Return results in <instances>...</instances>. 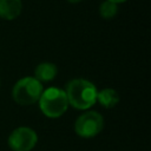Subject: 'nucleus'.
I'll use <instances>...</instances> for the list:
<instances>
[{
    "label": "nucleus",
    "mask_w": 151,
    "mask_h": 151,
    "mask_svg": "<svg viewBox=\"0 0 151 151\" xmlns=\"http://www.w3.org/2000/svg\"><path fill=\"white\" fill-rule=\"evenodd\" d=\"M97 87L93 83L84 78H74L66 85V97L68 105L77 110H87L97 101Z\"/></svg>",
    "instance_id": "obj_1"
},
{
    "label": "nucleus",
    "mask_w": 151,
    "mask_h": 151,
    "mask_svg": "<svg viewBox=\"0 0 151 151\" xmlns=\"http://www.w3.org/2000/svg\"><path fill=\"white\" fill-rule=\"evenodd\" d=\"M38 103L42 114L48 118H59L68 109L65 90L59 87H48L44 90Z\"/></svg>",
    "instance_id": "obj_2"
},
{
    "label": "nucleus",
    "mask_w": 151,
    "mask_h": 151,
    "mask_svg": "<svg viewBox=\"0 0 151 151\" xmlns=\"http://www.w3.org/2000/svg\"><path fill=\"white\" fill-rule=\"evenodd\" d=\"M42 91L44 87L39 80L34 77H24L14 84L12 88V97L17 104L27 106L35 104Z\"/></svg>",
    "instance_id": "obj_3"
},
{
    "label": "nucleus",
    "mask_w": 151,
    "mask_h": 151,
    "mask_svg": "<svg viewBox=\"0 0 151 151\" xmlns=\"http://www.w3.org/2000/svg\"><path fill=\"white\" fill-rule=\"evenodd\" d=\"M104 129V117L97 111H86L74 122V132L81 138H93Z\"/></svg>",
    "instance_id": "obj_4"
},
{
    "label": "nucleus",
    "mask_w": 151,
    "mask_h": 151,
    "mask_svg": "<svg viewBox=\"0 0 151 151\" xmlns=\"http://www.w3.org/2000/svg\"><path fill=\"white\" fill-rule=\"evenodd\" d=\"M7 143L13 151H31L38 143V134L28 126H19L11 132Z\"/></svg>",
    "instance_id": "obj_5"
},
{
    "label": "nucleus",
    "mask_w": 151,
    "mask_h": 151,
    "mask_svg": "<svg viewBox=\"0 0 151 151\" xmlns=\"http://www.w3.org/2000/svg\"><path fill=\"white\" fill-rule=\"evenodd\" d=\"M22 11L21 0H0V18L4 20L17 19Z\"/></svg>",
    "instance_id": "obj_6"
},
{
    "label": "nucleus",
    "mask_w": 151,
    "mask_h": 151,
    "mask_svg": "<svg viewBox=\"0 0 151 151\" xmlns=\"http://www.w3.org/2000/svg\"><path fill=\"white\" fill-rule=\"evenodd\" d=\"M57 73H58L57 65L53 63H50V61L40 63L34 68V78L37 80H39L41 84L52 81L57 77Z\"/></svg>",
    "instance_id": "obj_7"
},
{
    "label": "nucleus",
    "mask_w": 151,
    "mask_h": 151,
    "mask_svg": "<svg viewBox=\"0 0 151 151\" xmlns=\"http://www.w3.org/2000/svg\"><path fill=\"white\" fill-rule=\"evenodd\" d=\"M120 100L119 93L111 87L103 88L97 92V101L105 109H112L114 107Z\"/></svg>",
    "instance_id": "obj_8"
},
{
    "label": "nucleus",
    "mask_w": 151,
    "mask_h": 151,
    "mask_svg": "<svg viewBox=\"0 0 151 151\" xmlns=\"http://www.w3.org/2000/svg\"><path fill=\"white\" fill-rule=\"evenodd\" d=\"M118 13V5L113 4L109 0H104L100 5H99V15L103 19L110 20L112 18H114Z\"/></svg>",
    "instance_id": "obj_9"
},
{
    "label": "nucleus",
    "mask_w": 151,
    "mask_h": 151,
    "mask_svg": "<svg viewBox=\"0 0 151 151\" xmlns=\"http://www.w3.org/2000/svg\"><path fill=\"white\" fill-rule=\"evenodd\" d=\"M109 1H111V2H113V4H117V5H119V4L126 2L127 0H109Z\"/></svg>",
    "instance_id": "obj_10"
},
{
    "label": "nucleus",
    "mask_w": 151,
    "mask_h": 151,
    "mask_svg": "<svg viewBox=\"0 0 151 151\" xmlns=\"http://www.w3.org/2000/svg\"><path fill=\"white\" fill-rule=\"evenodd\" d=\"M66 1H68L70 4H78V2H80L83 0H66Z\"/></svg>",
    "instance_id": "obj_11"
}]
</instances>
